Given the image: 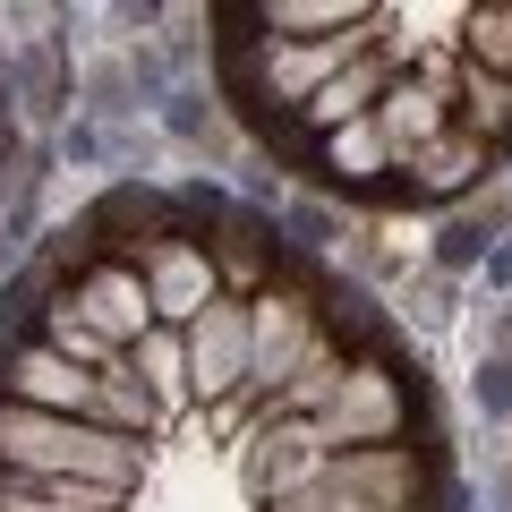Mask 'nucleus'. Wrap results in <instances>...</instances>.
<instances>
[{"instance_id": "obj_1", "label": "nucleus", "mask_w": 512, "mask_h": 512, "mask_svg": "<svg viewBox=\"0 0 512 512\" xmlns=\"http://www.w3.org/2000/svg\"><path fill=\"white\" fill-rule=\"evenodd\" d=\"M77 26H86V9H69V0H35V9L9 0L0 9V94L26 137H60L77 120V94H86Z\"/></svg>"}, {"instance_id": "obj_2", "label": "nucleus", "mask_w": 512, "mask_h": 512, "mask_svg": "<svg viewBox=\"0 0 512 512\" xmlns=\"http://www.w3.org/2000/svg\"><path fill=\"white\" fill-rule=\"evenodd\" d=\"M0 470L9 478H86V487L137 495L146 444L111 436V427H94V419H52V410L0 402Z\"/></svg>"}, {"instance_id": "obj_3", "label": "nucleus", "mask_w": 512, "mask_h": 512, "mask_svg": "<svg viewBox=\"0 0 512 512\" xmlns=\"http://www.w3.org/2000/svg\"><path fill=\"white\" fill-rule=\"evenodd\" d=\"M333 274V265H325ZM248 325H256V367H248V402H256V419H265V402H274L282 384L299 376L308 359H325L333 350V333H325V308H316V274L299 265L291 282H274V291L248 308Z\"/></svg>"}, {"instance_id": "obj_4", "label": "nucleus", "mask_w": 512, "mask_h": 512, "mask_svg": "<svg viewBox=\"0 0 512 512\" xmlns=\"http://www.w3.org/2000/svg\"><path fill=\"white\" fill-rule=\"evenodd\" d=\"M427 410V384H419V359H359L342 384V402L316 419V436H325V453H367V444H402V427Z\"/></svg>"}, {"instance_id": "obj_5", "label": "nucleus", "mask_w": 512, "mask_h": 512, "mask_svg": "<svg viewBox=\"0 0 512 512\" xmlns=\"http://www.w3.org/2000/svg\"><path fill=\"white\" fill-rule=\"evenodd\" d=\"M248 367H256V325L239 299H214V308L188 325V393H197L205 419H222V410L248 393Z\"/></svg>"}, {"instance_id": "obj_6", "label": "nucleus", "mask_w": 512, "mask_h": 512, "mask_svg": "<svg viewBox=\"0 0 512 512\" xmlns=\"http://www.w3.org/2000/svg\"><path fill=\"white\" fill-rule=\"evenodd\" d=\"M333 470L325 436H316V419H256L248 436H239V487L256 495V512L282 504V495L316 487V478Z\"/></svg>"}, {"instance_id": "obj_7", "label": "nucleus", "mask_w": 512, "mask_h": 512, "mask_svg": "<svg viewBox=\"0 0 512 512\" xmlns=\"http://www.w3.org/2000/svg\"><path fill=\"white\" fill-rule=\"evenodd\" d=\"M154 137H163L171 163H197V171H222V163H248V128L239 111L222 103L214 77H188L163 111H154Z\"/></svg>"}, {"instance_id": "obj_8", "label": "nucleus", "mask_w": 512, "mask_h": 512, "mask_svg": "<svg viewBox=\"0 0 512 512\" xmlns=\"http://www.w3.org/2000/svg\"><path fill=\"white\" fill-rule=\"evenodd\" d=\"M205 256H214V274H222V299H239V308H256V299L282 282V265H291L274 214H265V205H248V197H239L231 214L205 231Z\"/></svg>"}, {"instance_id": "obj_9", "label": "nucleus", "mask_w": 512, "mask_h": 512, "mask_svg": "<svg viewBox=\"0 0 512 512\" xmlns=\"http://www.w3.org/2000/svg\"><path fill=\"white\" fill-rule=\"evenodd\" d=\"M495 163H504V154H487L470 128H453V137H436L427 154H410V163H402V205H410L419 222H436V214H453V205L487 197V188H495Z\"/></svg>"}, {"instance_id": "obj_10", "label": "nucleus", "mask_w": 512, "mask_h": 512, "mask_svg": "<svg viewBox=\"0 0 512 512\" xmlns=\"http://www.w3.org/2000/svg\"><path fill=\"white\" fill-rule=\"evenodd\" d=\"M128 265L146 274V291H154V325H171V333H188V325H197V316L222 299V274H214V256H205L197 231L154 239V248H137Z\"/></svg>"}, {"instance_id": "obj_11", "label": "nucleus", "mask_w": 512, "mask_h": 512, "mask_svg": "<svg viewBox=\"0 0 512 512\" xmlns=\"http://www.w3.org/2000/svg\"><path fill=\"white\" fill-rule=\"evenodd\" d=\"M504 231H512V180H495L487 197H470V205H453V214L427 222L419 265H427V274H453V282H478V265H487V248Z\"/></svg>"}, {"instance_id": "obj_12", "label": "nucleus", "mask_w": 512, "mask_h": 512, "mask_svg": "<svg viewBox=\"0 0 512 512\" xmlns=\"http://www.w3.org/2000/svg\"><path fill=\"white\" fill-rule=\"evenodd\" d=\"M0 402L52 410V419H94V376L69 367L60 350L26 342V350H0Z\"/></svg>"}, {"instance_id": "obj_13", "label": "nucleus", "mask_w": 512, "mask_h": 512, "mask_svg": "<svg viewBox=\"0 0 512 512\" xmlns=\"http://www.w3.org/2000/svg\"><path fill=\"white\" fill-rule=\"evenodd\" d=\"M77 316H86L111 350H137L154 333V291H146L137 265H94V274L77 282Z\"/></svg>"}, {"instance_id": "obj_14", "label": "nucleus", "mask_w": 512, "mask_h": 512, "mask_svg": "<svg viewBox=\"0 0 512 512\" xmlns=\"http://www.w3.org/2000/svg\"><path fill=\"white\" fill-rule=\"evenodd\" d=\"M274 231H282V248H291V265L325 274V265H342V256H350V231H359V222H350L325 188H291V197L274 205Z\"/></svg>"}, {"instance_id": "obj_15", "label": "nucleus", "mask_w": 512, "mask_h": 512, "mask_svg": "<svg viewBox=\"0 0 512 512\" xmlns=\"http://www.w3.org/2000/svg\"><path fill=\"white\" fill-rule=\"evenodd\" d=\"M393 77H402V69H393V52H367L359 69H342V77H333V86L316 94L308 111H291V120L308 128L316 146H325L333 128H350V120H376V103H384V86H393Z\"/></svg>"}, {"instance_id": "obj_16", "label": "nucleus", "mask_w": 512, "mask_h": 512, "mask_svg": "<svg viewBox=\"0 0 512 512\" xmlns=\"http://www.w3.org/2000/svg\"><path fill=\"white\" fill-rule=\"evenodd\" d=\"M94 427H111V436H137V444H146L154 427H163V402L146 393L137 359H111L103 376H94Z\"/></svg>"}, {"instance_id": "obj_17", "label": "nucleus", "mask_w": 512, "mask_h": 512, "mask_svg": "<svg viewBox=\"0 0 512 512\" xmlns=\"http://www.w3.org/2000/svg\"><path fill=\"white\" fill-rule=\"evenodd\" d=\"M0 512H128V495L86 487V478H9L0 470Z\"/></svg>"}, {"instance_id": "obj_18", "label": "nucleus", "mask_w": 512, "mask_h": 512, "mask_svg": "<svg viewBox=\"0 0 512 512\" xmlns=\"http://www.w3.org/2000/svg\"><path fill=\"white\" fill-rule=\"evenodd\" d=\"M35 342H43V350H60V359H69V367H86V376H103L111 359H128V350H111L103 333H94L86 316H77V291H52V308H43Z\"/></svg>"}, {"instance_id": "obj_19", "label": "nucleus", "mask_w": 512, "mask_h": 512, "mask_svg": "<svg viewBox=\"0 0 512 512\" xmlns=\"http://www.w3.org/2000/svg\"><path fill=\"white\" fill-rule=\"evenodd\" d=\"M128 359H137V376H146V393L163 402V419H171V410H188V402H197V393H188V333L154 325L146 342L128 350Z\"/></svg>"}, {"instance_id": "obj_20", "label": "nucleus", "mask_w": 512, "mask_h": 512, "mask_svg": "<svg viewBox=\"0 0 512 512\" xmlns=\"http://www.w3.org/2000/svg\"><path fill=\"white\" fill-rule=\"evenodd\" d=\"M461 128H470L487 154H512V77L461 69Z\"/></svg>"}, {"instance_id": "obj_21", "label": "nucleus", "mask_w": 512, "mask_h": 512, "mask_svg": "<svg viewBox=\"0 0 512 512\" xmlns=\"http://www.w3.org/2000/svg\"><path fill=\"white\" fill-rule=\"evenodd\" d=\"M461 69L512 77V0H478V9H461Z\"/></svg>"}, {"instance_id": "obj_22", "label": "nucleus", "mask_w": 512, "mask_h": 512, "mask_svg": "<svg viewBox=\"0 0 512 512\" xmlns=\"http://www.w3.org/2000/svg\"><path fill=\"white\" fill-rule=\"evenodd\" d=\"M461 291H470V282H453V274H410L402 282V308H393V325H419V333H453L461 325Z\"/></svg>"}, {"instance_id": "obj_23", "label": "nucleus", "mask_w": 512, "mask_h": 512, "mask_svg": "<svg viewBox=\"0 0 512 512\" xmlns=\"http://www.w3.org/2000/svg\"><path fill=\"white\" fill-rule=\"evenodd\" d=\"M470 410L487 427H512V350H478L470 367Z\"/></svg>"}, {"instance_id": "obj_24", "label": "nucleus", "mask_w": 512, "mask_h": 512, "mask_svg": "<svg viewBox=\"0 0 512 512\" xmlns=\"http://www.w3.org/2000/svg\"><path fill=\"white\" fill-rule=\"evenodd\" d=\"M470 299H478V308H512V231H504V239L487 248V265H478Z\"/></svg>"}]
</instances>
